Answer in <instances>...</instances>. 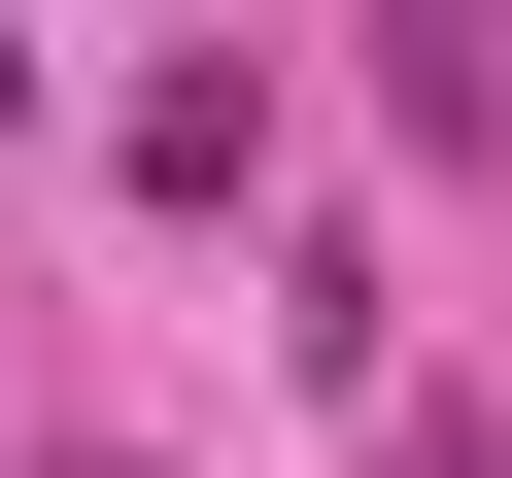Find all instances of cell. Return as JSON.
<instances>
[{
	"mask_svg": "<svg viewBox=\"0 0 512 478\" xmlns=\"http://www.w3.org/2000/svg\"><path fill=\"white\" fill-rule=\"evenodd\" d=\"M376 103H410V171H478L512 137V35H478V0H376Z\"/></svg>",
	"mask_w": 512,
	"mask_h": 478,
	"instance_id": "6da1fadb",
	"label": "cell"
},
{
	"mask_svg": "<svg viewBox=\"0 0 512 478\" xmlns=\"http://www.w3.org/2000/svg\"><path fill=\"white\" fill-rule=\"evenodd\" d=\"M376 478H512V410H376Z\"/></svg>",
	"mask_w": 512,
	"mask_h": 478,
	"instance_id": "7a4b0ae2",
	"label": "cell"
},
{
	"mask_svg": "<svg viewBox=\"0 0 512 478\" xmlns=\"http://www.w3.org/2000/svg\"><path fill=\"white\" fill-rule=\"evenodd\" d=\"M0 103H35V35H0Z\"/></svg>",
	"mask_w": 512,
	"mask_h": 478,
	"instance_id": "3957f363",
	"label": "cell"
}]
</instances>
